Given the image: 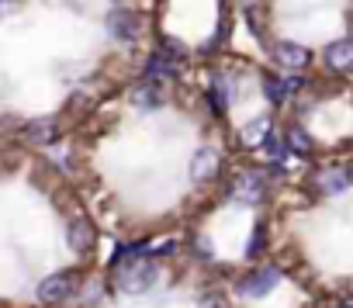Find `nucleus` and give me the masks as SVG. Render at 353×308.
Wrapping results in <instances>:
<instances>
[{
  "mask_svg": "<svg viewBox=\"0 0 353 308\" xmlns=\"http://www.w3.org/2000/svg\"><path fill=\"white\" fill-rule=\"evenodd\" d=\"M270 52H274V59H277L284 70H305V66L312 63V52H308L305 45H298V42H277Z\"/></svg>",
  "mask_w": 353,
  "mask_h": 308,
  "instance_id": "obj_7",
  "label": "nucleus"
},
{
  "mask_svg": "<svg viewBox=\"0 0 353 308\" xmlns=\"http://www.w3.org/2000/svg\"><path fill=\"white\" fill-rule=\"evenodd\" d=\"M198 308H232V305H229V298L222 291H205L201 301H198Z\"/></svg>",
  "mask_w": 353,
  "mask_h": 308,
  "instance_id": "obj_19",
  "label": "nucleus"
},
{
  "mask_svg": "<svg viewBox=\"0 0 353 308\" xmlns=\"http://www.w3.org/2000/svg\"><path fill=\"white\" fill-rule=\"evenodd\" d=\"M108 32H111L118 42H135V39L142 35V18H139L135 11L118 8V11L108 14Z\"/></svg>",
  "mask_w": 353,
  "mask_h": 308,
  "instance_id": "obj_5",
  "label": "nucleus"
},
{
  "mask_svg": "<svg viewBox=\"0 0 353 308\" xmlns=\"http://www.w3.org/2000/svg\"><path fill=\"white\" fill-rule=\"evenodd\" d=\"M343 308H346V305H343Z\"/></svg>",
  "mask_w": 353,
  "mask_h": 308,
  "instance_id": "obj_20",
  "label": "nucleus"
},
{
  "mask_svg": "<svg viewBox=\"0 0 353 308\" xmlns=\"http://www.w3.org/2000/svg\"><path fill=\"white\" fill-rule=\"evenodd\" d=\"M176 63H181V59H173L170 52H156V56L145 63V80H152V83H159V80H173L176 70H181Z\"/></svg>",
  "mask_w": 353,
  "mask_h": 308,
  "instance_id": "obj_15",
  "label": "nucleus"
},
{
  "mask_svg": "<svg viewBox=\"0 0 353 308\" xmlns=\"http://www.w3.org/2000/svg\"><path fill=\"white\" fill-rule=\"evenodd\" d=\"M277 284H281V267H260V270L246 274L236 291H239L243 298H263V294H270Z\"/></svg>",
  "mask_w": 353,
  "mask_h": 308,
  "instance_id": "obj_3",
  "label": "nucleus"
},
{
  "mask_svg": "<svg viewBox=\"0 0 353 308\" xmlns=\"http://www.w3.org/2000/svg\"><path fill=\"white\" fill-rule=\"evenodd\" d=\"M315 187L322 194H343L350 187V170L346 167H325L315 174Z\"/></svg>",
  "mask_w": 353,
  "mask_h": 308,
  "instance_id": "obj_13",
  "label": "nucleus"
},
{
  "mask_svg": "<svg viewBox=\"0 0 353 308\" xmlns=\"http://www.w3.org/2000/svg\"><path fill=\"white\" fill-rule=\"evenodd\" d=\"M232 198L243 205H260L267 198V177L260 170H246L232 181Z\"/></svg>",
  "mask_w": 353,
  "mask_h": 308,
  "instance_id": "obj_4",
  "label": "nucleus"
},
{
  "mask_svg": "<svg viewBox=\"0 0 353 308\" xmlns=\"http://www.w3.org/2000/svg\"><path fill=\"white\" fill-rule=\"evenodd\" d=\"M301 83H305L301 76H263V94L270 104H284Z\"/></svg>",
  "mask_w": 353,
  "mask_h": 308,
  "instance_id": "obj_11",
  "label": "nucleus"
},
{
  "mask_svg": "<svg viewBox=\"0 0 353 308\" xmlns=\"http://www.w3.org/2000/svg\"><path fill=\"white\" fill-rule=\"evenodd\" d=\"M219 167H222V156H219L215 149H198L194 160H191V181L194 184H205V181H212L219 174Z\"/></svg>",
  "mask_w": 353,
  "mask_h": 308,
  "instance_id": "obj_9",
  "label": "nucleus"
},
{
  "mask_svg": "<svg viewBox=\"0 0 353 308\" xmlns=\"http://www.w3.org/2000/svg\"><path fill=\"white\" fill-rule=\"evenodd\" d=\"M267 249V225L260 222L256 229H253V236H250V246H246V260H256L260 253Z\"/></svg>",
  "mask_w": 353,
  "mask_h": 308,
  "instance_id": "obj_18",
  "label": "nucleus"
},
{
  "mask_svg": "<svg viewBox=\"0 0 353 308\" xmlns=\"http://www.w3.org/2000/svg\"><path fill=\"white\" fill-rule=\"evenodd\" d=\"M77 284H80V274L59 270V274H52V277H46V280L39 284V301H42V305H63L66 298H73Z\"/></svg>",
  "mask_w": 353,
  "mask_h": 308,
  "instance_id": "obj_2",
  "label": "nucleus"
},
{
  "mask_svg": "<svg viewBox=\"0 0 353 308\" xmlns=\"http://www.w3.org/2000/svg\"><path fill=\"white\" fill-rule=\"evenodd\" d=\"M56 135H59V121L56 118H35V121H28L21 128V138L32 142V145H49V142H56Z\"/></svg>",
  "mask_w": 353,
  "mask_h": 308,
  "instance_id": "obj_10",
  "label": "nucleus"
},
{
  "mask_svg": "<svg viewBox=\"0 0 353 308\" xmlns=\"http://www.w3.org/2000/svg\"><path fill=\"white\" fill-rule=\"evenodd\" d=\"M322 59L332 73H350L353 70V39H339V42L325 45Z\"/></svg>",
  "mask_w": 353,
  "mask_h": 308,
  "instance_id": "obj_8",
  "label": "nucleus"
},
{
  "mask_svg": "<svg viewBox=\"0 0 353 308\" xmlns=\"http://www.w3.org/2000/svg\"><path fill=\"white\" fill-rule=\"evenodd\" d=\"M121 256H128V260L114 267V287H118L121 294H145V291L159 280V267H156V260L142 256L139 249H132V253L125 249Z\"/></svg>",
  "mask_w": 353,
  "mask_h": 308,
  "instance_id": "obj_1",
  "label": "nucleus"
},
{
  "mask_svg": "<svg viewBox=\"0 0 353 308\" xmlns=\"http://www.w3.org/2000/svg\"><path fill=\"white\" fill-rule=\"evenodd\" d=\"M66 243H70V249L73 253H90L94 249V243H97V232H94V225H90V218H73L70 225H66Z\"/></svg>",
  "mask_w": 353,
  "mask_h": 308,
  "instance_id": "obj_6",
  "label": "nucleus"
},
{
  "mask_svg": "<svg viewBox=\"0 0 353 308\" xmlns=\"http://www.w3.org/2000/svg\"><path fill=\"white\" fill-rule=\"evenodd\" d=\"M267 132H270V118L260 114V118H253V121H246V125L239 128V142H243L246 149H256V145L263 142Z\"/></svg>",
  "mask_w": 353,
  "mask_h": 308,
  "instance_id": "obj_16",
  "label": "nucleus"
},
{
  "mask_svg": "<svg viewBox=\"0 0 353 308\" xmlns=\"http://www.w3.org/2000/svg\"><path fill=\"white\" fill-rule=\"evenodd\" d=\"M128 101H132V107H139V111H156V107H163V90H159L152 80H145V83L132 87Z\"/></svg>",
  "mask_w": 353,
  "mask_h": 308,
  "instance_id": "obj_14",
  "label": "nucleus"
},
{
  "mask_svg": "<svg viewBox=\"0 0 353 308\" xmlns=\"http://www.w3.org/2000/svg\"><path fill=\"white\" fill-rule=\"evenodd\" d=\"M284 142H288V149H291V152H298V156H308V152L315 149L312 135H308L301 125H291V128L284 132Z\"/></svg>",
  "mask_w": 353,
  "mask_h": 308,
  "instance_id": "obj_17",
  "label": "nucleus"
},
{
  "mask_svg": "<svg viewBox=\"0 0 353 308\" xmlns=\"http://www.w3.org/2000/svg\"><path fill=\"white\" fill-rule=\"evenodd\" d=\"M208 104L215 114H225L232 104V80L225 73H212V87H208Z\"/></svg>",
  "mask_w": 353,
  "mask_h": 308,
  "instance_id": "obj_12",
  "label": "nucleus"
}]
</instances>
